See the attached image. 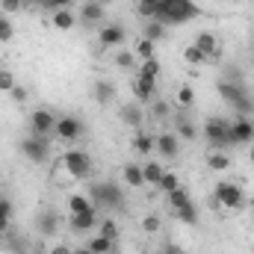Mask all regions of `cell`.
I'll return each mask as SVG.
<instances>
[{
    "mask_svg": "<svg viewBox=\"0 0 254 254\" xmlns=\"http://www.w3.org/2000/svg\"><path fill=\"white\" fill-rule=\"evenodd\" d=\"M198 12L201 9L192 0H160L154 21H160L163 27H181V24H190L192 18H198Z\"/></svg>",
    "mask_w": 254,
    "mask_h": 254,
    "instance_id": "obj_1",
    "label": "cell"
},
{
    "mask_svg": "<svg viewBox=\"0 0 254 254\" xmlns=\"http://www.w3.org/2000/svg\"><path fill=\"white\" fill-rule=\"evenodd\" d=\"M89 198H95L98 207H104V210H125V190L116 181H98V184H92Z\"/></svg>",
    "mask_w": 254,
    "mask_h": 254,
    "instance_id": "obj_2",
    "label": "cell"
},
{
    "mask_svg": "<svg viewBox=\"0 0 254 254\" xmlns=\"http://www.w3.org/2000/svg\"><path fill=\"white\" fill-rule=\"evenodd\" d=\"M201 133H204V139L210 142V148H216V151H225V148L234 145V142H231V122L222 119V116H210V119H204Z\"/></svg>",
    "mask_w": 254,
    "mask_h": 254,
    "instance_id": "obj_3",
    "label": "cell"
},
{
    "mask_svg": "<svg viewBox=\"0 0 254 254\" xmlns=\"http://www.w3.org/2000/svg\"><path fill=\"white\" fill-rule=\"evenodd\" d=\"M63 169L71 175V178H77V181H86L89 175H92V169H95V163H92V154L89 151H80V148H74V151H65L63 154Z\"/></svg>",
    "mask_w": 254,
    "mask_h": 254,
    "instance_id": "obj_4",
    "label": "cell"
},
{
    "mask_svg": "<svg viewBox=\"0 0 254 254\" xmlns=\"http://www.w3.org/2000/svg\"><path fill=\"white\" fill-rule=\"evenodd\" d=\"M21 154L30 160V163H36V166H42V163H48L51 160V139H45V136H36V133H27L24 139H21Z\"/></svg>",
    "mask_w": 254,
    "mask_h": 254,
    "instance_id": "obj_5",
    "label": "cell"
},
{
    "mask_svg": "<svg viewBox=\"0 0 254 254\" xmlns=\"http://www.w3.org/2000/svg\"><path fill=\"white\" fill-rule=\"evenodd\" d=\"M213 198H216L222 207H228V210L246 207V192H243V187H240V184H231V181H219L216 190H213Z\"/></svg>",
    "mask_w": 254,
    "mask_h": 254,
    "instance_id": "obj_6",
    "label": "cell"
},
{
    "mask_svg": "<svg viewBox=\"0 0 254 254\" xmlns=\"http://www.w3.org/2000/svg\"><path fill=\"white\" fill-rule=\"evenodd\" d=\"M27 125H30V133H36V136H45V139H51V136L57 133V116H54L51 110L39 107V110H33V113H30Z\"/></svg>",
    "mask_w": 254,
    "mask_h": 254,
    "instance_id": "obj_7",
    "label": "cell"
},
{
    "mask_svg": "<svg viewBox=\"0 0 254 254\" xmlns=\"http://www.w3.org/2000/svg\"><path fill=\"white\" fill-rule=\"evenodd\" d=\"M57 139L63 142H77L83 136V122L77 116H57Z\"/></svg>",
    "mask_w": 254,
    "mask_h": 254,
    "instance_id": "obj_8",
    "label": "cell"
},
{
    "mask_svg": "<svg viewBox=\"0 0 254 254\" xmlns=\"http://www.w3.org/2000/svg\"><path fill=\"white\" fill-rule=\"evenodd\" d=\"M231 142L234 145H249V142H254V119L252 116H237L231 122Z\"/></svg>",
    "mask_w": 254,
    "mask_h": 254,
    "instance_id": "obj_9",
    "label": "cell"
},
{
    "mask_svg": "<svg viewBox=\"0 0 254 254\" xmlns=\"http://www.w3.org/2000/svg\"><path fill=\"white\" fill-rule=\"evenodd\" d=\"M154 151H157L160 157H166V160H175V157L181 154V136H178L175 130H163V133L157 136Z\"/></svg>",
    "mask_w": 254,
    "mask_h": 254,
    "instance_id": "obj_10",
    "label": "cell"
},
{
    "mask_svg": "<svg viewBox=\"0 0 254 254\" xmlns=\"http://www.w3.org/2000/svg\"><path fill=\"white\" fill-rule=\"evenodd\" d=\"M98 42H101V48H119V45L127 42V30L122 24H101Z\"/></svg>",
    "mask_w": 254,
    "mask_h": 254,
    "instance_id": "obj_11",
    "label": "cell"
},
{
    "mask_svg": "<svg viewBox=\"0 0 254 254\" xmlns=\"http://www.w3.org/2000/svg\"><path fill=\"white\" fill-rule=\"evenodd\" d=\"M36 231L42 234V237H57V231H60V213L54 210V207H45L39 216H36Z\"/></svg>",
    "mask_w": 254,
    "mask_h": 254,
    "instance_id": "obj_12",
    "label": "cell"
},
{
    "mask_svg": "<svg viewBox=\"0 0 254 254\" xmlns=\"http://www.w3.org/2000/svg\"><path fill=\"white\" fill-rule=\"evenodd\" d=\"M104 15H107V6H101V3H95V0H86V3L80 6V21L89 24V27L104 24Z\"/></svg>",
    "mask_w": 254,
    "mask_h": 254,
    "instance_id": "obj_13",
    "label": "cell"
},
{
    "mask_svg": "<svg viewBox=\"0 0 254 254\" xmlns=\"http://www.w3.org/2000/svg\"><path fill=\"white\" fill-rule=\"evenodd\" d=\"M207 60H213L216 57V51H219V39H216V30H201L198 36H195V42H192Z\"/></svg>",
    "mask_w": 254,
    "mask_h": 254,
    "instance_id": "obj_14",
    "label": "cell"
},
{
    "mask_svg": "<svg viewBox=\"0 0 254 254\" xmlns=\"http://www.w3.org/2000/svg\"><path fill=\"white\" fill-rule=\"evenodd\" d=\"M98 228V210H86V213H71V231L74 234H86Z\"/></svg>",
    "mask_w": 254,
    "mask_h": 254,
    "instance_id": "obj_15",
    "label": "cell"
},
{
    "mask_svg": "<svg viewBox=\"0 0 254 254\" xmlns=\"http://www.w3.org/2000/svg\"><path fill=\"white\" fill-rule=\"evenodd\" d=\"M119 119H122V125L139 130L142 122H145V113H142V107H139V104H122V107H119Z\"/></svg>",
    "mask_w": 254,
    "mask_h": 254,
    "instance_id": "obj_16",
    "label": "cell"
},
{
    "mask_svg": "<svg viewBox=\"0 0 254 254\" xmlns=\"http://www.w3.org/2000/svg\"><path fill=\"white\" fill-rule=\"evenodd\" d=\"M154 92H157V80H148V77H139V74H136V80H133V95H136V101L151 104V101H154Z\"/></svg>",
    "mask_w": 254,
    "mask_h": 254,
    "instance_id": "obj_17",
    "label": "cell"
},
{
    "mask_svg": "<svg viewBox=\"0 0 254 254\" xmlns=\"http://www.w3.org/2000/svg\"><path fill=\"white\" fill-rule=\"evenodd\" d=\"M92 95H95V101H98V104H104V107L116 104V86H113V80H95Z\"/></svg>",
    "mask_w": 254,
    "mask_h": 254,
    "instance_id": "obj_18",
    "label": "cell"
},
{
    "mask_svg": "<svg viewBox=\"0 0 254 254\" xmlns=\"http://www.w3.org/2000/svg\"><path fill=\"white\" fill-rule=\"evenodd\" d=\"M122 178H125V184L130 187V190H142V187H145L142 166H136V163H125V169H122Z\"/></svg>",
    "mask_w": 254,
    "mask_h": 254,
    "instance_id": "obj_19",
    "label": "cell"
},
{
    "mask_svg": "<svg viewBox=\"0 0 254 254\" xmlns=\"http://www.w3.org/2000/svg\"><path fill=\"white\" fill-rule=\"evenodd\" d=\"M175 133H178L181 139H187V142H192V139L198 136V130H195V122H192L187 113H178V116H175Z\"/></svg>",
    "mask_w": 254,
    "mask_h": 254,
    "instance_id": "obj_20",
    "label": "cell"
},
{
    "mask_svg": "<svg viewBox=\"0 0 254 254\" xmlns=\"http://www.w3.org/2000/svg\"><path fill=\"white\" fill-rule=\"evenodd\" d=\"M207 169L210 172H228L231 169V157L225 154V151H207Z\"/></svg>",
    "mask_w": 254,
    "mask_h": 254,
    "instance_id": "obj_21",
    "label": "cell"
},
{
    "mask_svg": "<svg viewBox=\"0 0 254 254\" xmlns=\"http://www.w3.org/2000/svg\"><path fill=\"white\" fill-rule=\"evenodd\" d=\"M130 145H133L136 154H145V157H148V154L154 151V145H157V136H151V133H136Z\"/></svg>",
    "mask_w": 254,
    "mask_h": 254,
    "instance_id": "obj_22",
    "label": "cell"
},
{
    "mask_svg": "<svg viewBox=\"0 0 254 254\" xmlns=\"http://www.w3.org/2000/svg\"><path fill=\"white\" fill-rule=\"evenodd\" d=\"M74 24H77V18H74L71 9H54V27L57 30L68 33V30H74Z\"/></svg>",
    "mask_w": 254,
    "mask_h": 254,
    "instance_id": "obj_23",
    "label": "cell"
},
{
    "mask_svg": "<svg viewBox=\"0 0 254 254\" xmlns=\"http://www.w3.org/2000/svg\"><path fill=\"white\" fill-rule=\"evenodd\" d=\"M163 166L157 163V160H148L145 166H142V175H145V184H151V187H157L160 184V178H163Z\"/></svg>",
    "mask_w": 254,
    "mask_h": 254,
    "instance_id": "obj_24",
    "label": "cell"
},
{
    "mask_svg": "<svg viewBox=\"0 0 254 254\" xmlns=\"http://www.w3.org/2000/svg\"><path fill=\"white\" fill-rule=\"evenodd\" d=\"M166 198H169V207H172V213H175V210H181V207H190V204H192V195L184 190V187H178L175 192H169Z\"/></svg>",
    "mask_w": 254,
    "mask_h": 254,
    "instance_id": "obj_25",
    "label": "cell"
},
{
    "mask_svg": "<svg viewBox=\"0 0 254 254\" xmlns=\"http://www.w3.org/2000/svg\"><path fill=\"white\" fill-rule=\"evenodd\" d=\"M86 249H89L92 254H113V249H116V243L98 234V237H92V240L86 243Z\"/></svg>",
    "mask_w": 254,
    "mask_h": 254,
    "instance_id": "obj_26",
    "label": "cell"
},
{
    "mask_svg": "<svg viewBox=\"0 0 254 254\" xmlns=\"http://www.w3.org/2000/svg\"><path fill=\"white\" fill-rule=\"evenodd\" d=\"M166 36V27L160 24V21H145V27H142V39H148V42H160Z\"/></svg>",
    "mask_w": 254,
    "mask_h": 254,
    "instance_id": "obj_27",
    "label": "cell"
},
{
    "mask_svg": "<svg viewBox=\"0 0 254 254\" xmlns=\"http://www.w3.org/2000/svg\"><path fill=\"white\" fill-rule=\"evenodd\" d=\"M133 54H136V60H142V63H145V60H157V42L139 39V42H136V51H133Z\"/></svg>",
    "mask_w": 254,
    "mask_h": 254,
    "instance_id": "obj_28",
    "label": "cell"
},
{
    "mask_svg": "<svg viewBox=\"0 0 254 254\" xmlns=\"http://www.w3.org/2000/svg\"><path fill=\"white\" fill-rule=\"evenodd\" d=\"M157 9H160V0H136V15L145 21H151L157 15Z\"/></svg>",
    "mask_w": 254,
    "mask_h": 254,
    "instance_id": "obj_29",
    "label": "cell"
},
{
    "mask_svg": "<svg viewBox=\"0 0 254 254\" xmlns=\"http://www.w3.org/2000/svg\"><path fill=\"white\" fill-rule=\"evenodd\" d=\"M169 113H172V107H169V101H151V110H148V116L154 119V122H163V119H169Z\"/></svg>",
    "mask_w": 254,
    "mask_h": 254,
    "instance_id": "obj_30",
    "label": "cell"
},
{
    "mask_svg": "<svg viewBox=\"0 0 254 254\" xmlns=\"http://www.w3.org/2000/svg\"><path fill=\"white\" fill-rule=\"evenodd\" d=\"M68 210L71 213H86V210H95V204L86 195H68Z\"/></svg>",
    "mask_w": 254,
    "mask_h": 254,
    "instance_id": "obj_31",
    "label": "cell"
},
{
    "mask_svg": "<svg viewBox=\"0 0 254 254\" xmlns=\"http://www.w3.org/2000/svg\"><path fill=\"white\" fill-rule=\"evenodd\" d=\"M178 187H181V178H178L175 172H163V178H160V184H157V190H160V192H166V195H169V192H175Z\"/></svg>",
    "mask_w": 254,
    "mask_h": 254,
    "instance_id": "obj_32",
    "label": "cell"
},
{
    "mask_svg": "<svg viewBox=\"0 0 254 254\" xmlns=\"http://www.w3.org/2000/svg\"><path fill=\"white\" fill-rule=\"evenodd\" d=\"M160 71H163V68H160V60H145V63L139 65L136 74H139V77H148V80H157Z\"/></svg>",
    "mask_w": 254,
    "mask_h": 254,
    "instance_id": "obj_33",
    "label": "cell"
},
{
    "mask_svg": "<svg viewBox=\"0 0 254 254\" xmlns=\"http://www.w3.org/2000/svg\"><path fill=\"white\" fill-rule=\"evenodd\" d=\"M222 80H228V83H243L246 74H243L240 65H222Z\"/></svg>",
    "mask_w": 254,
    "mask_h": 254,
    "instance_id": "obj_34",
    "label": "cell"
},
{
    "mask_svg": "<svg viewBox=\"0 0 254 254\" xmlns=\"http://www.w3.org/2000/svg\"><path fill=\"white\" fill-rule=\"evenodd\" d=\"M98 234L116 243V240H119V225H116L113 219H104V222H98Z\"/></svg>",
    "mask_w": 254,
    "mask_h": 254,
    "instance_id": "obj_35",
    "label": "cell"
},
{
    "mask_svg": "<svg viewBox=\"0 0 254 254\" xmlns=\"http://www.w3.org/2000/svg\"><path fill=\"white\" fill-rule=\"evenodd\" d=\"M178 222H184V225H195L198 222V213H195V204H190V207H181V210H175L172 213Z\"/></svg>",
    "mask_w": 254,
    "mask_h": 254,
    "instance_id": "obj_36",
    "label": "cell"
},
{
    "mask_svg": "<svg viewBox=\"0 0 254 254\" xmlns=\"http://www.w3.org/2000/svg\"><path fill=\"white\" fill-rule=\"evenodd\" d=\"M116 65H119L122 71H133V68H136V54H133V51H119V54H116Z\"/></svg>",
    "mask_w": 254,
    "mask_h": 254,
    "instance_id": "obj_37",
    "label": "cell"
},
{
    "mask_svg": "<svg viewBox=\"0 0 254 254\" xmlns=\"http://www.w3.org/2000/svg\"><path fill=\"white\" fill-rule=\"evenodd\" d=\"M184 63L187 65H204L207 63V57H204L195 45H190V48H184Z\"/></svg>",
    "mask_w": 254,
    "mask_h": 254,
    "instance_id": "obj_38",
    "label": "cell"
},
{
    "mask_svg": "<svg viewBox=\"0 0 254 254\" xmlns=\"http://www.w3.org/2000/svg\"><path fill=\"white\" fill-rule=\"evenodd\" d=\"M175 101H178V107H181V110L192 107V101H195V92H192V86H181V89H178V98H175Z\"/></svg>",
    "mask_w": 254,
    "mask_h": 254,
    "instance_id": "obj_39",
    "label": "cell"
},
{
    "mask_svg": "<svg viewBox=\"0 0 254 254\" xmlns=\"http://www.w3.org/2000/svg\"><path fill=\"white\" fill-rule=\"evenodd\" d=\"M12 36H15V27H12L9 15L0 12V42H12Z\"/></svg>",
    "mask_w": 254,
    "mask_h": 254,
    "instance_id": "obj_40",
    "label": "cell"
},
{
    "mask_svg": "<svg viewBox=\"0 0 254 254\" xmlns=\"http://www.w3.org/2000/svg\"><path fill=\"white\" fill-rule=\"evenodd\" d=\"M142 231H145V234H157V231H160V216H154V213L142 216Z\"/></svg>",
    "mask_w": 254,
    "mask_h": 254,
    "instance_id": "obj_41",
    "label": "cell"
},
{
    "mask_svg": "<svg viewBox=\"0 0 254 254\" xmlns=\"http://www.w3.org/2000/svg\"><path fill=\"white\" fill-rule=\"evenodd\" d=\"M15 86H18V83H15V74L3 68V71H0V92H12Z\"/></svg>",
    "mask_w": 254,
    "mask_h": 254,
    "instance_id": "obj_42",
    "label": "cell"
},
{
    "mask_svg": "<svg viewBox=\"0 0 254 254\" xmlns=\"http://www.w3.org/2000/svg\"><path fill=\"white\" fill-rule=\"evenodd\" d=\"M24 9V0H0V12L3 15H15Z\"/></svg>",
    "mask_w": 254,
    "mask_h": 254,
    "instance_id": "obj_43",
    "label": "cell"
},
{
    "mask_svg": "<svg viewBox=\"0 0 254 254\" xmlns=\"http://www.w3.org/2000/svg\"><path fill=\"white\" fill-rule=\"evenodd\" d=\"M9 95H12V101H15V104H24V101H27V95H30V92H27V89H24V86H15V89H12V92H9Z\"/></svg>",
    "mask_w": 254,
    "mask_h": 254,
    "instance_id": "obj_44",
    "label": "cell"
},
{
    "mask_svg": "<svg viewBox=\"0 0 254 254\" xmlns=\"http://www.w3.org/2000/svg\"><path fill=\"white\" fill-rule=\"evenodd\" d=\"M71 3H74V0H45V9H51V12H54V9H68Z\"/></svg>",
    "mask_w": 254,
    "mask_h": 254,
    "instance_id": "obj_45",
    "label": "cell"
},
{
    "mask_svg": "<svg viewBox=\"0 0 254 254\" xmlns=\"http://www.w3.org/2000/svg\"><path fill=\"white\" fill-rule=\"evenodd\" d=\"M160 254H187V252H184L181 246H175V243H166V246H163V252H160Z\"/></svg>",
    "mask_w": 254,
    "mask_h": 254,
    "instance_id": "obj_46",
    "label": "cell"
},
{
    "mask_svg": "<svg viewBox=\"0 0 254 254\" xmlns=\"http://www.w3.org/2000/svg\"><path fill=\"white\" fill-rule=\"evenodd\" d=\"M48 254H74V249H68V246H63V243H60V246H54Z\"/></svg>",
    "mask_w": 254,
    "mask_h": 254,
    "instance_id": "obj_47",
    "label": "cell"
},
{
    "mask_svg": "<svg viewBox=\"0 0 254 254\" xmlns=\"http://www.w3.org/2000/svg\"><path fill=\"white\" fill-rule=\"evenodd\" d=\"M9 228H12V219L9 216H0V234H9Z\"/></svg>",
    "mask_w": 254,
    "mask_h": 254,
    "instance_id": "obj_48",
    "label": "cell"
},
{
    "mask_svg": "<svg viewBox=\"0 0 254 254\" xmlns=\"http://www.w3.org/2000/svg\"><path fill=\"white\" fill-rule=\"evenodd\" d=\"M24 6H45V0H24Z\"/></svg>",
    "mask_w": 254,
    "mask_h": 254,
    "instance_id": "obj_49",
    "label": "cell"
},
{
    "mask_svg": "<svg viewBox=\"0 0 254 254\" xmlns=\"http://www.w3.org/2000/svg\"><path fill=\"white\" fill-rule=\"evenodd\" d=\"M74 254H92V252H89V249L83 246V249H74Z\"/></svg>",
    "mask_w": 254,
    "mask_h": 254,
    "instance_id": "obj_50",
    "label": "cell"
},
{
    "mask_svg": "<svg viewBox=\"0 0 254 254\" xmlns=\"http://www.w3.org/2000/svg\"><path fill=\"white\" fill-rule=\"evenodd\" d=\"M95 3H101V6H110V3H116V0H95Z\"/></svg>",
    "mask_w": 254,
    "mask_h": 254,
    "instance_id": "obj_51",
    "label": "cell"
},
{
    "mask_svg": "<svg viewBox=\"0 0 254 254\" xmlns=\"http://www.w3.org/2000/svg\"><path fill=\"white\" fill-rule=\"evenodd\" d=\"M249 160H252V163H254V148H252V151H249Z\"/></svg>",
    "mask_w": 254,
    "mask_h": 254,
    "instance_id": "obj_52",
    "label": "cell"
},
{
    "mask_svg": "<svg viewBox=\"0 0 254 254\" xmlns=\"http://www.w3.org/2000/svg\"><path fill=\"white\" fill-rule=\"evenodd\" d=\"M231 3H249V0H231Z\"/></svg>",
    "mask_w": 254,
    "mask_h": 254,
    "instance_id": "obj_53",
    "label": "cell"
},
{
    "mask_svg": "<svg viewBox=\"0 0 254 254\" xmlns=\"http://www.w3.org/2000/svg\"><path fill=\"white\" fill-rule=\"evenodd\" d=\"M249 204H252V207H254V198H252V201H249Z\"/></svg>",
    "mask_w": 254,
    "mask_h": 254,
    "instance_id": "obj_54",
    "label": "cell"
},
{
    "mask_svg": "<svg viewBox=\"0 0 254 254\" xmlns=\"http://www.w3.org/2000/svg\"><path fill=\"white\" fill-rule=\"evenodd\" d=\"M249 3H254V0H249Z\"/></svg>",
    "mask_w": 254,
    "mask_h": 254,
    "instance_id": "obj_55",
    "label": "cell"
}]
</instances>
